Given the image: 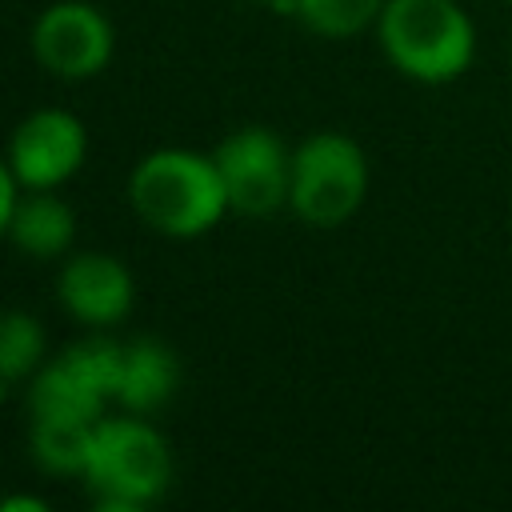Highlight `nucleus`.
I'll return each instance as SVG.
<instances>
[{"instance_id": "17", "label": "nucleus", "mask_w": 512, "mask_h": 512, "mask_svg": "<svg viewBox=\"0 0 512 512\" xmlns=\"http://www.w3.org/2000/svg\"><path fill=\"white\" fill-rule=\"evenodd\" d=\"M252 4H272V0H252Z\"/></svg>"}, {"instance_id": "15", "label": "nucleus", "mask_w": 512, "mask_h": 512, "mask_svg": "<svg viewBox=\"0 0 512 512\" xmlns=\"http://www.w3.org/2000/svg\"><path fill=\"white\" fill-rule=\"evenodd\" d=\"M20 180L12 176V164H8V156L0 152V240H8V220H12V208H16V200H20Z\"/></svg>"}, {"instance_id": "3", "label": "nucleus", "mask_w": 512, "mask_h": 512, "mask_svg": "<svg viewBox=\"0 0 512 512\" xmlns=\"http://www.w3.org/2000/svg\"><path fill=\"white\" fill-rule=\"evenodd\" d=\"M372 32L404 80L432 88L460 80L480 48L476 20L460 0H384Z\"/></svg>"}, {"instance_id": "10", "label": "nucleus", "mask_w": 512, "mask_h": 512, "mask_svg": "<svg viewBox=\"0 0 512 512\" xmlns=\"http://www.w3.org/2000/svg\"><path fill=\"white\" fill-rule=\"evenodd\" d=\"M180 388V360L156 336L120 340V368H116V408L152 416L160 412Z\"/></svg>"}, {"instance_id": "1", "label": "nucleus", "mask_w": 512, "mask_h": 512, "mask_svg": "<svg viewBox=\"0 0 512 512\" xmlns=\"http://www.w3.org/2000/svg\"><path fill=\"white\" fill-rule=\"evenodd\" d=\"M128 204L140 224L168 240L208 236L232 208L212 152L152 148L128 172Z\"/></svg>"}, {"instance_id": "2", "label": "nucleus", "mask_w": 512, "mask_h": 512, "mask_svg": "<svg viewBox=\"0 0 512 512\" xmlns=\"http://www.w3.org/2000/svg\"><path fill=\"white\" fill-rule=\"evenodd\" d=\"M80 484L104 512H140L156 504L172 484L168 436L140 412H104L92 424Z\"/></svg>"}, {"instance_id": "5", "label": "nucleus", "mask_w": 512, "mask_h": 512, "mask_svg": "<svg viewBox=\"0 0 512 512\" xmlns=\"http://www.w3.org/2000/svg\"><path fill=\"white\" fill-rule=\"evenodd\" d=\"M116 368L120 340H112L108 332H88L84 340H72L64 352L48 356L28 380V416L96 424L108 408H116Z\"/></svg>"}, {"instance_id": "9", "label": "nucleus", "mask_w": 512, "mask_h": 512, "mask_svg": "<svg viewBox=\"0 0 512 512\" xmlns=\"http://www.w3.org/2000/svg\"><path fill=\"white\" fill-rule=\"evenodd\" d=\"M56 304L88 332H108L136 304V276L112 252H68L56 272Z\"/></svg>"}, {"instance_id": "7", "label": "nucleus", "mask_w": 512, "mask_h": 512, "mask_svg": "<svg viewBox=\"0 0 512 512\" xmlns=\"http://www.w3.org/2000/svg\"><path fill=\"white\" fill-rule=\"evenodd\" d=\"M32 60L56 80H92L116 52L112 20L88 0H52L28 28Z\"/></svg>"}, {"instance_id": "12", "label": "nucleus", "mask_w": 512, "mask_h": 512, "mask_svg": "<svg viewBox=\"0 0 512 512\" xmlns=\"http://www.w3.org/2000/svg\"><path fill=\"white\" fill-rule=\"evenodd\" d=\"M48 360V332L24 308L0 312V388L28 384Z\"/></svg>"}, {"instance_id": "6", "label": "nucleus", "mask_w": 512, "mask_h": 512, "mask_svg": "<svg viewBox=\"0 0 512 512\" xmlns=\"http://www.w3.org/2000/svg\"><path fill=\"white\" fill-rule=\"evenodd\" d=\"M216 168L228 192V208L240 216H272L288 208L292 180V148L280 132L264 124H244L228 132L216 148Z\"/></svg>"}, {"instance_id": "8", "label": "nucleus", "mask_w": 512, "mask_h": 512, "mask_svg": "<svg viewBox=\"0 0 512 512\" xmlns=\"http://www.w3.org/2000/svg\"><path fill=\"white\" fill-rule=\"evenodd\" d=\"M4 156L24 192L64 188L88 160V128L76 112L60 104L32 108L16 120Z\"/></svg>"}, {"instance_id": "4", "label": "nucleus", "mask_w": 512, "mask_h": 512, "mask_svg": "<svg viewBox=\"0 0 512 512\" xmlns=\"http://www.w3.org/2000/svg\"><path fill=\"white\" fill-rule=\"evenodd\" d=\"M368 152L336 128H320L292 148L288 212L308 228H340L368 200Z\"/></svg>"}, {"instance_id": "11", "label": "nucleus", "mask_w": 512, "mask_h": 512, "mask_svg": "<svg viewBox=\"0 0 512 512\" xmlns=\"http://www.w3.org/2000/svg\"><path fill=\"white\" fill-rule=\"evenodd\" d=\"M8 244L32 260H64L76 244V212L56 188L20 192L12 220H8Z\"/></svg>"}, {"instance_id": "13", "label": "nucleus", "mask_w": 512, "mask_h": 512, "mask_svg": "<svg viewBox=\"0 0 512 512\" xmlns=\"http://www.w3.org/2000/svg\"><path fill=\"white\" fill-rule=\"evenodd\" d=\"M88 436H92V424L32 420L28 416V456L48 476H72V480H80L84 460H88Z\"/></svg>"}, {"instance_id": "16", "label": "nucleus", "mask_w": 512, "mask_h": 512, "mask_svg": "<svg viewBox=\"0 0 512 512\" xmlns=\"http://www.w3.org/2000/svg\"><path fill=\"white\" fill-rule=\"evenodd\" d=\"M0 512H48V500L36 492H4Z\"/></svg>"}, {"instance_id": "18", "label": "nucleus", "mask_w": 512, "mask_h": 512, "mask_svg": "<svg viewBox=\"0 0 512 512\" xmlns=\"http://www.w3.org/2000/svg\"><path fill=\"white\" fill-rule=\"evenodd\" d=\"M0 496H4V488H0Z\"/></svg>"}, {"instance_id": "14", "label": "nucleus", "mask_w": 512, "mask_h": 512, "mask_svg": "<svg viewBox=\"0 0 512 512\" xmlns=\"http://www.w3.org/2000/svg\"><path fill=\"white\" fill-rule=\"evenodd\" d=\"M384 0H296V20L324 40H352L372 32L380 20Z\"/></svg>"}]
</instances>
